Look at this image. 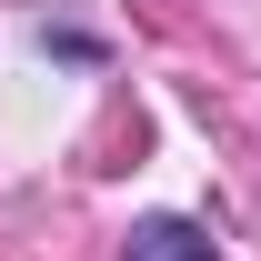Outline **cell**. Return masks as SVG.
<instances>
[{"label":"cell","instance_id":"cell-1","mask_svg":"<svg viewBox=\"0 0 261 261\" xmlns=\"http://www.w3.org/2000/svg\"><path fill=\"white\" fill-rule=\"evenodd\" d=\"M121 261H221V251H211V231H201V221H171V211H151V221H130Z\"/></svg>","mask_w":261,"mask_h":261}]
</instances>
